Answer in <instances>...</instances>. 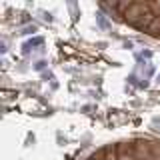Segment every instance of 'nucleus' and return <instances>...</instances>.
Wrapping results in <instances>:
<instances>
[{
  "label": "nucleus",
  "mask_w": 160,
  "mask_h": 160,
  "mask_svg": "<svg viewBox=\"0 0 160 160\" xmlns=\"http://www.w3.org/2000/svg\"><path fill=\"white\" fill-rule=\"evenodd\" d=\"M98 8L120 24L160 40V2H100Z\"/></svg>",
  "instance_id": "nucleus-1"
},
{
  "label": "nucleus",
  "mask_w": 160,
  "mask_h": 160,
  "mask_svg": "<svg viewBox=\"0 0 160 160\" xmlns=\"http://www.w3.org/2000/svg\"><path fill=\"white\" fill-rule=\"evenodd\" d=\"M84 160H160V138L130 136L106 142Z\"/></svg>",
  "instance_id": "nucleus-2"
}]
</instances>
